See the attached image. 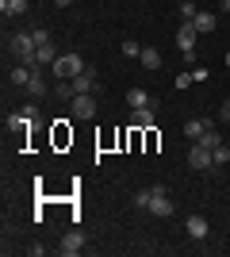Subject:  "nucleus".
Here are the masks:
<instances>
[{"mask_svg":"<svg viewBox=\"0 0 230 257\" xmlns=\"http://www.w3.org/2000/svg\"><path fill=\"white\" fill-rule=\"evenodd\" d=\"M8 50H12V58H16V62H23V65H31V69H35V54H39L35 31H16V35L8 39Z\"/></svg>","mask_w":230,"mask_h":257,"instance_id":"obj_1","label":"nucleus"},{"mask_svg":"<svg viewBox=\"0 0 230 257\" xmlns=\"http://www.w3.org/2000/svg\"><path fill=\"white\" fill-rule=\"evenodd\" d=\"M50 69H54V77H58V81H73L77 73H85L88 65H85V58H81V54H62V58H58V62L50 65Z\"/></svg>","mask_w":230,"mask_h":257,"instance_id":"obj_2","label":"nucleus"},{"mask_svg":"<svg viewBox=\"0 0 230 257\" xmlns=\"http://www.w3.org/2000/svg\"><path fill=\"white\" fill-rule=\"evenodd\" d=\"M150 215H157V219H169V215H173V200H169V192H165L161 184L150 188Z\"/></svg>","mask_w":230,"mask_h":257,"instance_id":"obj_3","label":"nucleus"},{"mask_svg":"<svg viewBox=\"0 0 230 257\" xmlns=\"http://www.w3.org/2000/svg\"><path fill=\"white\" fill-rule=\"evenodd\" d=\"M69 115H73V119H92V115H96V100H92V92H81V96L69 100Z\"/></svg>","mask_w":230,"mask_h":257,"instance_id":"obj_4","label":"nucleus"},{"mask_svg":"<svg viewBox=\"0 0 230 257\" xmlns=\"http://www.w3.org/2000/svg\"><path fill=\"white\" fill-rule=\"evenodd\" d=\"M188 165H192V169H211V165H215V158H211V150L207 146H203V142H192V154H188Z\"/></svg>","mask_w":230,"mask_h":257,"instance_id":"obj_5","label":"nucleus"},{"mask_svg":"<svg viewBox=\"0 0 230 257\" xmlns=\"http://www.w3.org/2000/svg\"><path fill=\"white\" fill-rule=\"evenodd\" d=\"M196 39H199V31L192 27V23H184V27L176 31V50L180 54H196Z\"/></svg>","mask_w":230,"mask_h":257,"instance_id":"obj_6","label":"nucleus"},{"mask_svg":"<svg viewBox=\"0 0 230 257\" xmlns=\"http://www.w3.org/2000/svg\"><path fill=\"white\" fill-rule=\"evenodd\" d=\"M81 249H85V234H81V230H69V234L62 238V246H58V253H62V257H77Z\"/></svg>","mask_w":230,"mask_h":257,"instance_id":"obj_7","label":"nucleus"},{"mask_svg":"<svg viewBox=\"0 0 230 257\" xmlns=\"http://www.w3.org/2000/svg\"><path fill=\"white\" fill-rule=\"evenodd\" d=\"M184 230H188V238H207L211 234V223L207 219H203V215H188V223H184Z\"/></svg>","mask_w":230,"mask_h":257,"instance_id":"obj_8","label":"nucleus"},{"mask_svg":"<svg viewBox=\"0 0 230 257\" xmlns=\"http://www.w3.org/2000/svg\"><path fill=\"white\" fill-rule=\"evenodd\" d=\"M62 54H58V46H54V39L50 43H43L39 46V54H35V69H43V65H54Z\"/></svg>","mask_w":230,"mask_h":257,"instance_id":"obj_9","label":"nucleus"},{"mask_svg":"<svg viewBox=\"0 0 230 257\" xmlns=\"http://www.w3.org/2000/svg\"><path fill=\"white\" fill-rule=\"evenodd\" d=\"M131 127L134 131H150L153 127V107H131Z\"/></svg>","mask_w":230,"mask_h":257,"instance_id":"obj_10","label":"nucleus"},{"mask_svg":"<svg viewBox=\"0 0 230 257\" xmlns=\"http://www.w3.org/2000/svg\"><path fill=\"white\" fill-rule=\"evenodd\" d=\"M69 88H73V96H81V92H92V88H96V77H92V69L77 73L73 81H69Z\"/></svg>","mask_w":230,"mask_h":257,"instance_id":"obj_11","label":"nucleus"},{"mask_svg":"<svg viewBox=\"0 0 230 257\" xmlns=\"http://www.w3.org/2000/svg\"><path fill=\"white\" fill-rule=\"evenodd\" d=\"M46 92H50V88H46V77L39 73V69H35V73H31V81H27V96H35V100H43Z\"/></svg>","mask_w":230,"mask_h":257,"instance_id":"obj_12","label":"nucleus"},{"mask_svg":"<svg viewBox=\"0 0 230 257\" xmlns=\"http://www.w3.org/2000/svg\"><path fill=\"white\" fill-rule=\"evenodd\" d=\"M31 73H35V69H31V65H12V73H8V81H12V85H20V88H27V81H31Z\"/></svg>","mask_w":230,"mask_h":257,"instance_id":"obj_13","label":"nucleus"},{"mask_svg":"<svg viewBox=\"0 0 230 257\" xmlns=\"http://www.w3.org/2000/svg\"><path fill=\"white\" fill-rule=\"evenodd\" d=\"M215 23H219V20H215V12H199L196 20H192V27H196L199 35H207V31H215Z\"/></svg>","mask_w":230,"mask_h":257,"instance_id":"obj_14","label":"nucleus"},{"mask_svg":"<svg viewBox=\"0 0 230 257\" xmlns=\"http://www.w3.org/2000/svg\"><path fill=\"white\" fill-rule=\"evenodd\" d=\"M27 127H31V115H27V111H16V115H8V131H16V135H27Z\"/></svg>","mask_w":230,"mask_h":257,"instance_id":"obj_15","label":"nucleus"},{"mask_svg":"<svg viewBox=\"0 0 230 257\" xmlns=\"http://www.w3.org/2000/svg\"><path fill=\"white\" fill-rule=\"evenodd\" d=\"M207 123H211V119H188V123H184V139H192V142H196L199 135L207 131Z\"/></svg>","mask_w":230,"mask_h":257,"instance_id":"obj_16","label":"nucleus"},{"mask_svg":"<svg viewBox=\"0 0 230 257\" xmlns=\"http://www.w3.org/2000/svg\"><path fill=\"white\" fill-rule=\"evenodd\" d=\"M196 142H203L207 150H215V146H222V135H219V131H215V123H207V131H203V135H199Z\"/></svg>","mask_w":230,"mask_h":257,"instance_id":"obj_17","label":"nucleus"},{"mask_svg":"<svg viewBox=\"0 0 230 257\" xmlns=\"http://www.w3.org/2000/svg\"><path fill=\"white\" fill-rule=\"evenodd\" d=\"M138 62H142L146 69H161V54L153 50V46H142V58H138Z\"/></svg>","mask_w":230,"mask_h":257,"instance_id":"obj_18","label":"nucleus"},{"mask_svg":"<svg viewBox=\"0 0 230 257\" xmlns=\"http://www.w3.org/2000/svg\"><path fill=\"white\" fill-rule=\"evenodd\" d=\"M127 104L131 107H150V92H146V88H131V92H127Z\"/></svg>","mask_w":230,"mask_h":257,"instance_id":"obj_19","label":"nucleus"},{"mask_svg":"<svg viewBox=\"0 0 230 257\" xmlns=\"http://www.w3.org/2000/svg\"><path fill=\"white\" fill-rule=\"evenodd\" d=\"M0 12H4V16H23V12H27V0H0Z\"/></svg>","mask_w":230,"mask_h":257,"instance_id":"obj_20","label":"nucleus"},{"mask_svg":"<svg viewBox=\"0 0 230 257\" xmlns=\"http://www.w3.org/2000/svg\"><path fill=\"white\" fill-rule=\"evenodd\" d=\"M180 16H184V23H192L199 16V8H196V0H180Z\"/></svg>","mask_w":230,"mask_h":257,"instance_id":"obj_21","label":"nucleus"},{"mask_svg":"<svg viewBox=\"0 0 230 257\" xmlns=\"http://www.w3.org/2000/svg\"><path fill=\"white\" fill-rule=\"evenodd\" d=\"M134 207H138V211H150V188H138V192H134Z\"/></svg>","mask_w":230,"mask_h":257,"instance_id":"obj_22","label":"nucleus"},{"mask_svg":"<svg viewBox=\"0 0 230 257\" xmlns=\"http://www.w3.org/2000/svg\"><path fill=\"white\" fill-rule=\"evenodd\" d=\"M211 158H215V165H226V161H230V150H226V142H222V146H215V150H211Z\"/></svg>","mask_w":230,"mask_h":257,"instance_id":"obj_23","label":"nucleus"},{"mask_svg":"<svg viewBox=\"0 0 230 257\" xmlns=\"http://www.w3.org/2000/svg\"><path fill=\"white\" fill-rule=\"evenodd\" d=\"M123 54H127V58H142V46L134 43V39H127V43H123Z\"/></svg>","mask_w":230,"mask_h":257,"instance_id":"obj_24","label":"nucleus"},{"mask_svg":"<svg viewBox=\"0 0 230 257\" xmlns=\"http://www.w3.org/2000/svg\"><path fill=\"white\" fill-rule=\"evenodd\" d=\"M192 81H207V69H203V65H192Z\"/></svg>","mask_w":230,"mask_h":257,"instance_id":"obj_25","label":"nucleus"},{"mask_svg":"<svg viewBox=\"0 0 230 257\" xmlns=\"http://www.w3.org/2000/svg\"><path fill=\"white\" fill-rule=\"evenodd\" d=\"M219 119H222V123H230V100H222V107H219Z\"/></svg>","mask_w":230,"mask_h":257,"instance_id":"obj_26","label":"nucleus"},{"mask_svg":"<svg viewBox=\"0 0 230 257\" xmlns=\"http://www.w3.org/2000/svg\"><path fill=\"white\" fill-rule=\"evenodd\" d=\"M222 62H226V69H230V50H226V58H222Z\"/></svg>","mask_w":230,"mask_h":257,"instance_id":"obj_27","label":"nucleus"},{"mask_svg":"<svg viewBox=\"0 0 230 257\" xmlns=\"http://www.w3.org/2000/svg\"><path fill=\"white\" fill-rule=\"evenodd\" d=\"M215 4H222V0H215Z\"/></svg>","mask_w":230,"mask_h":257,"instance_id":"obj_28","label":"nucleus"}]
</instances>
